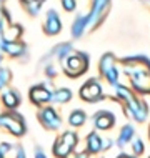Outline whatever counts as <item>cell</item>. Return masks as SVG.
<instances>
[{
    "instance_id": "6da1fadb",
    "label": "cell",
    "mask_w": 150,
    "mask_h": 158,
    "mask_svg": "<svg viewBox=\"0 0 150 158\" xmlns=\"http://www.w3.org/2000/svg\"><path fill=\"white\" fill-rule=\"evenodd\" d=\"M123 75L128 77L132 90L139 95H150V58L145 55H130L120 58Z\"/></svg>"
},
{
    "instance_id": "7a4b0ae2",
    "label": "cell",
    "mask_w": 150,
    "mask_h": 158,
    "mask_svg": "<svg viewBox=\"0 0 150 158\" xmlns=\"http://www.w3.org/2000/svg\"><path fill=\"white\" fill-rule=\"evenodd\" d=\"M115 95L112 97V100L122 103L123 106V113L127 118L144 123L148 118V105L145 103L142 98L137 97V93L132 88L125 87V85H115Z\"/></svg>"
},
{
    "instance_id": "3957f363",
    "label": "cell",
    "mask_w": 150,
    "mask_h": 158,
    "mask_svg": "<svg viewBox=\"0 0 150 158\" xmlns=\"http://www.w3.org/2000/svg\"><path fill=\"white\" fill-rule=\"evenodd\" d=\"M88 65H90L88 53L80 52V50H74V52L62 62L63 73H65L68 78H79V77H82L85 72L88 70Z\"/></svg>"
},
{
    "instance_id": "277c9868",
    "label": "cell",
    "mask_w": 150,
    "mask_h": 158,
    "mask_svg": "<svg viewBox=\"0 0 150 158\" xmlns=\"http://www.w3.org/2000/svg\"><path fill=\"white\" fill-rule=\"evenodd\" d=\"M0 128L7 130L8 133L17 136V138L24 136L25 131H27L25 118L20 113H17L15 110H10V112H5V113H0Z\"/></svg>"
},
{
    "instance_id": "5b68a950",
    "label": "cell",
    "mask_w": 150,
    "mask_h": 158,
    "mask_svg": "<svg viewBox=\"0 0 150 158\" xmlns=\"http://www.w3.org/2000/svg\"><path fill=\"white\" fill-rule=\"evenodd\" d=\"M112 7V0H90V12H88V28L90 30H97L100 25L105 22L107 15Z\"/></svg>"
},
{
    "instance_id": "8992f818",
    "label": "cell",
    "mask_w": 150,
    "mask_h": 158,
    "mask_svg": "<svg viewBox=\"0 0 150 158\" xmlns=\"http://www.w3.org/2000/svg\"><path fill=\"white\" fill-rule=\"evenodd\" d=\"M98 73L109 85H118V67H117V58L112 52H107L100 57L98 60Z\"/></svg>"
},
{
    "instance_id": "52a82bcc",
    "label": "cell",
    "mask_w": 150,
    "mask_h": 158,
    "mask_svg": "<svg viewBox=\"0 0 150 158\" xmlns=\"http://www.w3.org/2000/svg\"><path fill=\"white\" fill-rule=\"evenodd\" d=\"M37 118L40 122V125L49 131H57L62 127V117L58 115V112L54 108L52 105H44L38 108Z\"/></svg>"
},
{
    "instance_id": "ba28073f",
    "label": "cell",
    "mask_w": 150,
    "mask_h": 158,
    "mask_svg": "<svg viewBox=\"0 0 150 158\" xmlns=\"http://www.w3.org/2000/svg\"><path fill=\"white\" fill-rule=\"evenodd\" d=\"M79 95L84 102H87V103H98V102H102L105 98L104 88H102V85L97 78L87 80V82L80 87Z\"/></svg>"
},
{
    "instance_id": "9c48e42d",
    "label": "cell",
    "mask_w": 150,
    "mask_h": 158,
    "mask_svg": "<svg viewBox=\"0 0 150 158\" xmlns=\"http://www.w3.org/2000/svg\"><path fill=\"white\" fill-rule=\"evenodd\" d=\"M28 98H30V102H32V105H35L40 108V106L50 105L54 102V92L50 90L45 83H38L35 87L30 88Z\"/></svg>"
},
{
    "instance_id": "30bf717a",
    "label": "cell",
    "mask_w": 150,
    "mask_h": 158,
    "mask_svg": "<svg viewBox=\"0 0 150 158\" xmlns=\"http://www.w3.org/2000/svg\"><path fill=\"white\" fill-rule=\"evenodd\" d=\"M0 50L5 55H8L10 58H25L28 57V47L22 40H3L0 44Z\"/></svg>"
},
{
    "instance_id": "8fae6325",
    "label": "cell",
    "mask_w": 150,
    "mask_h": 158,
    "mask_svg": "<svg viewBox=\"0 0 150 158\" xmlns=\"http://www.w3.org/2000/svg\"><path fill=\"white\" fill-rule=\"evenodd\" d=\"M74 52V45L70 42H62V44H57L54 45L52 48L47 52L44 57L40 58L42 63H49L50 60H57V62H63L65 58Z\"/></svg>"
},
{
    "instance_id": "7c38bea8",
    "label": "cell",
    "mask_w": 150,
    "mask_h": 158,
    "mask_svg": "<svg viewBox=\"0 0 150 158\" xmlns=\"http://www.w3.org/2000/svg\"><path fill=\"white\" fill-rule=\"evenodd\" d=\"M42 28H44V33L49 35V37H55V35H58V33L62 32V20H60V15H58V12L55 10V8L47 10Z\"/></svg>"
},
{
    "instance_id": "4fadbf2b",
    "label": "cell",
    "mask_w": 150,
    "mask_h": 158,
    "mask_svg": "<svg viewBox=\"0 0 150 158\" xmlns=\"http://www.w3.org/2000/svg\"><path fill=\"white\" fill-rule=\"evenodd\" d=\"M115 122H117L115 115L112 112H109V110H100V112H97L92 117V123L95 127V130H100V131L112 130L115 127Z\"/></svg>"
},
{
    "instance_id": "5bb4252c",
    "label": "cell",
    "mask_w": 150,
    "mask_h": 158,
    "mask_svg": "<svg viewBox=\"0 0 150 158\" xmlns=\"http://www.w3.org/2000/svg\"><path fill=\"white\" fill-rule=\"evenodd\" d=\"M88 22H90L88 14H79L75 17V20L72 22V28H70V33L75 40H79V38L84 37V33L87 32V28H88Z\"/></svg>"
},
{
    "instance_id": "9a60e30c",
    "label": "cell",
    "mask_w": 150,
    "mask_h": 158,
    "mask_svg": "<svg viewBox=\"0 0 150 158\" xmlns=\"http://www.w3.org/2000/svg\"><path fill=\"white\" fill-rule=\"evenodd\" d=\"M0 102H2V105L5 106V108L15 110V108H19L20 102H22V97H20V93L17 90L8 88V90L2 92V95H0Z\"/></svg>"
},
{
    "instance_id": "2e32d148",
    "label": "cell",
    "mask_w": 150,
    "mask_h": 158,
    "mask_svg": "<svg viewBox=\"0 0 150 158\" xmlns=\"http://www.w3.org/2000/svg\"><path fill=\"white\" fill-rule=\"evenodd\" d=\"M102 136L97 133V130L90 131L85 138V147H87V152L90 155H97V153L102 152Z\"/></svg>"
},
{
    "instance_id": "e0dca14e",
    "label": "cell",
    "mask_w": 150,
    "mask_h": 158,
    "mask_svg": "<svg viewBox=\"0 0 150 158\" xmlns=\"http://www.w3.org/2000/svg\"><path fill=\"white\" fill-rule=\"evenodd\" d=\"M134 138H135V128L127 123V125H123L122 128H120V133L117 136L115 145H117L118 148H123V147H127V145L130 143Z\"/></svg>"
},
{
    "instance_id": "ac0fdd59",
    "label": "cell",
    "mask_w": 150,
    "mask_h": 158,
    "mask_svg": "<svg viewBox=\"0 0 150 158\" xmlns=\"http://www.w3.org/2000/svg\"><path fill=\"white\" fill-rule=\"evenodd\" d=\"M52 152H54L55 158H68L72 153H74V148H70L67 143H63L60 138H57V140H55V143H54Z\"/></svg>"
},
{
    "instance_id": "d6986e66",
    "label": "cell",
    "mask_w": 150,
    "mask_h": 158,
    "mask_svg": "<svg viewBox=\"0 0 150 158\" xmlns=\"http://www.w3.org/2000/svg\"><path fill=\"white\" fill-rule=\"evenodd\" d=\"M85 122H87V113H85L84 110H80V108L74 110V112L68 115V125H70L72 128L84 127Z\"/></svg>"
},
{
    "instance_id": "ffe728a7",
    "label": "cell",
    "mask_w": 150,
    "mask_h": 158,
    "mask_svg": "<svg viewBox=\"0 0 150 158\" xmlns=\"http://www.w3.org/2000/svg\"><path fill=\"white\" fill-rule=\"evenodd\" d=\"M74 98V93H72L70 88H57V90H54V102L52 103H58V105H65L68 102Z\"/></svg>"
},
{
    "instance_id": "44dd1931",
    "label": "cell",
    "mask_w": 150,
    "mask_h": 158,
    "mask_svg": "<svg viewBox=\"0 0 150 158\" xmlns=\"http://www.w3.org/2000/svg\"><path fill=\"white\" fill-rule=\"evenodd\" d=\"M10 23H12L10 14H8L3 7H0V44L5 40V32H7V28Z\"/></svg>"
},
{
    "instance_id": "7402d4cb",
    "label": "cell",
    "mask_w": 150,
    "mask_h": 158,
    "mask_svg": "<svg viewBox=\"0 0 150 158\" xmlns=\"http://www.w3.org/2000/svg\"><path fill=\"white\" fill-rule=\"evenodd\" d=\"M22 33H24V27H22V25L12 22L10 25H8L7 32H5V40H20Z\"/></svg>"
},
{
    "instance_id": "603a6c76",
    "label": "cell",
    "mask_w": 150,
    "mask_h": 158,
    "mask_svg": "<svg viewBox=\"0 0 150 158\" xmlns=\"http://www.w3.org/2000/svg\"><path fill=\"white\" fill-rule=\"evenodd\" d=\"M60 140H62L63 143H67L70 148H77V145H79V133L77 131H72V130H68V131H63L62 135L58 136Z\"/></svg>"
},
{
    "instance_id": "cb8c5ba5",
    "label": "cell",
    "mask_w": 150,
    "mask_h": 158,
    "mask_svg": "<svg viewBox=\"0 0 150 158\" xmlns=\"http://www.w3.org/2000/svg\"><path fill=\"white\" fill-rule=\"evenodd\" d=\"M10 82H12V70L0 65V90H3L5 87H8Z\"/></svg>"
},
{
    "instance_id": "d4e9b609",
    "label": "cell",
    "mask_w": 150,
    "mask_h": 158,
    "mask_svg": "<svg viewBox=\"0 0 150 158\" xmlns=\"http://www.w3.org/2000/svg\"><path fill=\"white\" fill-rule=\"evenodd\" d=\"M42 5H44V2H30V3H24L22 7H24V10L27 12V15L37 17L42 10Z\"/></svg>"
},
{
    "instance_id": "484cf974",
    "label": "cell",
    "mask_w": 150,
    "mask_h": 158,
    "mask_svg": "<svg viewBox=\"0 0 150 158\" xmlns=\"http://www.w3.org/2000/svg\"><path fill=\"white\" fill-rule=\"evenodd\" d=\"M132 152H134V155L135 156H140V155H144V152H145V145L142 142V138H134L132 140Z\"/></svg>"
},
{
    "instance_id": "4316f807",
    "label": "cell",
    "mask_w": 150,
    "mask_h": 158,
    "mask_svg": "<svg viewBox=\"0 0 150 158\" xmlns=\"http://www.w3.org/2000/svg\"><path fill=\"white\" fill-rule=\"evenodd\" d=\"M60 3L65 12H74L77 8V0H60Z\"/></svg>"
},
{
    "instance_id": "83f0119b",
    "label": "cell",
    "mask_w": 150,
    "mask_h": 158,
    "mask_svg": "<svg viewBox=\"0 0 150 158\" xmlns=\"http://www.w3.org/2000/svg\"><path fill=\"white\" fill-rule=\"evenodd\" d=\"M44 73L45 77H49L50 80H54L57 77V68H55L52 63H45V68H44Z\"/></svg>"
},
{
    "instance_id": "f1b7e54d",
    "label": "cell",
    "mask_w": 150,
    "mask_h": 158,
    "mask_svg": "<svg viewBox=\"0 0 150 158\" xmlns=\"http://www.w3.org/2000/svg\"><path fill=\"white\" fill-rule=\"evenodd\" d=\"M68 158H90V153L85 150V152H75V153H72Z\"/></svg>"
},
{
    "instance_id": "f546056e",
    "label": "cell",
    "mask_w": 150,
    "mask_h": 158,
    "mask_svg": "<svg viewBox=\"0 0 150 158\" xmlns=\"http://www.w3.org/2000/svg\"><path fill=\"white\" fill-rule=\"evenodd\" d=\"M112 147H114V142L110 138H104V140H102V152H104V150H110Z\"/></svg>"
},
{
    "instance_id": "4dcf8cb0",
    "label": "cell",
    "mask_w": 150,
    "mask_h": 158,
    "mask_svg": "<svg viewBox=\"0 0 150 158\" xmlns=\"http://www.w3.org/2000/svg\"><path fill=\"white\" fill-rule=\"evenodd\" d=\"M12 150V143H7V142H3V143H0V152L5 155V153H8Z\"/></svg>"
},
{
    "instance_id": "1f68e13d",
    "label": "cell",
    "mask_w": 150,
    "mask_h": 158,
    "mask_svg": "<svg viewBox=\"0 0 150 158\" xmlns=\"http://www.w3.org/2000/svg\"><path fill=\"white\" fill-rule=\"evenodd\" d=\"M33 158H47V155H45L44 152H42L40 147H37L35 150H33Z\"/></svg>"
},
{
    "instance_id": "d6a6232c",
    "label": "cell",
    "mask_w": 150,
    "mask_h": 158,
    "mask_svg": "<svg viewBox=\"0 0 150 158\" xmlns=\"http://www.w3.org/2000/svg\"><path fill=\"white\" fill-rule=\"evenodd\" d=\"M15 158H27V155H25V150L22 147H17V153H15Z\"/></svg>"
},
{
    "instance_id": "836d02e7",
    "label": "cell",
    "mask_w": 150,
    "mask_h": 158,
    "mask_svg": "<svg viewBox=\"0 0 150 158\" xmlns=\"http://www.w3.org/2000/svg\"><path fill=\"white\" fill-rule=\"evenodd\" d=\"M117 158H137L135 155H127V153H120Z\"/></svg>"
},
{
    "instance_id": "e575fe53",
    "label": "cell",
    "mask_w": 150,
    "mask_h": 158,
    "mask_svg": "<svg viewBox=\"0 0 150 158\" xmlns=\"http://www.w3.org/2000/svg\"><path fill=\"white\" fill-rule=\"evenodd\" d=\"M30 2H45V0H20V5H24V3H30Z\"/></svg>"
},
{
    "instance_id": "d590c367",
    "label": "cell",
    "mask_w": 150,
    "mask_h": 158,
    "mask_svg": "<svg viewBox=\"0 0 150 158\" xmlns=\"http://www.w3.org/2000/svg\"><path fill=\"white\" fill-rule=\"evenodd\" d=\"M3 58H5V53L0 50V65H2V62H3Z\"/></svg>"
},
{
    "instance_id": "8d00e7d4",
    "label": "cell",
    "mask_w": 150,
    "mask_h": 158,
    "mask_svg": "<svg viewBox=\"0 0 150 158\" xmlns=\"http://www.w3.org/2000/svg\"><path fill=\"white\" fill-rule=\"evenodd\" d=\"M3 2H5V0H0V7H2V5H3Z\"/></svg>"
},
{
    "instance_id": "74e56055",
    "label": "cell",
    "mask_w": 150,
    "mask_h": 158,
    "mask_svg": "<svg viewBox=\"0 0 150 158\" xmlns=\"http://www.w3.org/2000/svg\"><path fill=\"white\" fill-rule=\"evenodd\" d=\"M0 158H5V156H3V153H2V152H0Z\"/></svg>"
},
{
    "instance_id": "f35d334b",
    "label": "cell",
    "mask_w": 150,
    "mask_h": 158,
    "mask_svg": "<svg viewBox=\"0 0 150 158\" xmlns=\"http://www.w3.org/2000/svg\"><path fill=\"white\" fill-rule=\"evenodd\" d=\"M148 138H150V128H148Z\"/></svg>"
},
{
    "instance_id": "ab89813d",
    "label": "cell",
    "mask_w": 150,
    "mask_h": 158,
    "mask_svg": "<svg viewBox=\"0 0 150 158\" xmlns=\"http://www.w3.org/2000/svg\"><path fill=\"white\" fill-rule=\"evenodd\" d=\"M148 158H150V156H148Z\"/></svg>"
}]
</instances>
